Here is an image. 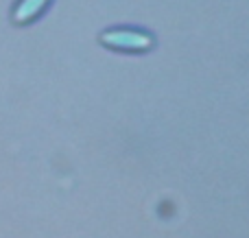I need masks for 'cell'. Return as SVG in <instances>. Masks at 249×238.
I'll return each instance as SVG.
<instances>
[{
    "label": "cell",
    "mask_w": 249,
    "mask_h": 238,
    "mask_svg": "<svg viewBox=\"0 0 249 238\" xmlns=\"http://www.w3.org/2000/svg\"><path fill=\"white\" fill-rule=\"evenodd\" d=\"M99 42L114 51L142 52L155 46V35L140 26H107L99 33Z\"/></svg>",
    "instance_id": "1"
},
{
    "label": "cell",
    "mask_w": 249,
    "mask_h": 238,
    "mask_svg": "<svg viewBox=\"0 0 249 238\" xmlns=\"http://www.w3.org/2000/svg\"><path fill=\"white\" fill-rule=\"evenodd\" d=\"M48 0H22L20 4H18V11H16V20L24 22L29 20V17H33L37 11H42L44 7H46Z\"/></svg>",
    "instance_id": "2"
}]
</instances>
